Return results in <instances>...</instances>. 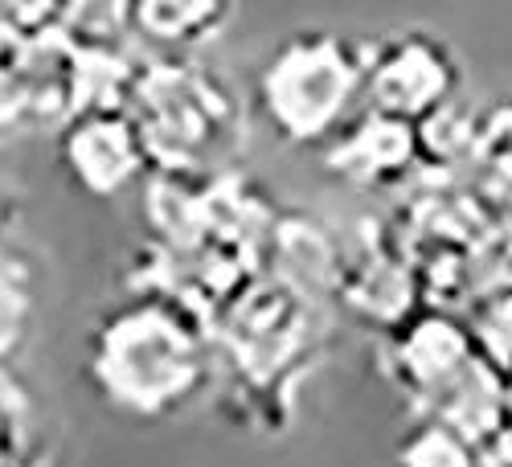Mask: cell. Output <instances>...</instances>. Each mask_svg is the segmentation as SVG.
<instances>
[{"label": "cell", "instance_id": "cell-1", "mask_svg": "<svg viewBox=\"0 0 512 467\" xmlns=\"http://www.w3.org/2000/svg\"><path fill=\"white\" fill-rule=\"evenodd\" d=\"M361 62L336 37H295L267 62L263 107L291 140H316L357 91Z\"/></svg>", "mask_w": 512, "mask_h": 467}, {"label": "cell", "instance_id": "cell-2", "mask_svg": "<svg viewBox=\"0 0 512 467\" xmlns=\"http://www.w3.org/2000/svg\"><path fill=\"white\" fill-rule=\"evenodd\" d=\"M369 82L377 87L386 115L406 119V115H418L426 107L443 103V95L455 82V70L443 46L410 37V41H398L394 50H386V58L369 70Z\"/></svg>", "mask_w": 512, "mask_h": 467}, {"label": "cell", "instance_id": "cell-3", "mask_svg": "<svg viewBox=\"0 0 512 467\" xmlns=\"http://www.w3.org/2000/svg\"><path fill=\"white\" fill-rule=\"evenodd\" d=\"M74 173L82 177L87 189H119L136 168L132 156V140H127V127L111 123V119H95L74 136Z\"/></svg>", "mask_w": 512, "mask_h": 467}]
</instances>
